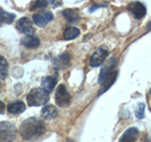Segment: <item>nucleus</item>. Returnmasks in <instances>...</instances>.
Here are the masks:
<instances>
[{
	"mask_svg": "<svg viewBox=\"0 0 151 142\" xmlns=\"http://www.w3.org/2000/svg\"><path fill=\"white\" fill-rule=\"evenodd\" d=\"M46 132L45 121L38 117H29L23 121L19 133L24 140H35Z\"/></svg>",
	"mask_w": 151,
	"mask_h": 142,
	"instance_id": "f257e3e1",
	"label": "nucleus"
},
{
	"mask_svg": "<svg viewBox=\"0 0 151 142\" xmlns=\"http://www.w3.org/2000/svg\"><path fill=\"white\" fill-rule=\"evenodd\" d=\"M48 92L44 88H33L30 90L27 97V101L29 106H41L45 105L49 101Z\"/></svg>",
	"mask_w": 151,
	"mask_h": 142,
	"instance_id": "f03ea898",
	"label": "nucleus"
},
{
	"mask_svg": "<svg viewBox=\"0 0 151 142\" xmlns=\"http://www.w3.org/2000/svg\"><path fill=\"white\" fill-rule=\"evenodd\" d=\"M16 138V129L12 123L0 122V141H12Z\"/></svg>",
	"mask_w": 151,
	"mask_h": 142,
	"instance_id": "7ed1b4c3",
	"label": "nucleus"
},
{
	"mask_svg": "<svg viewBox=\"0 0 151 142\" xmlns=\"http://www.w3.org/2000/svg\"><path fill=\"white\" fill-rule=\"evenodd\" d=\"M55 101L56 103L60 107H67L70 105L71 96L64 85L60 84L57 88L55 94Z\"/></svg>",
	"mask_w": 151,
	"mask_h": 142,
	"instance_id": "20e7f679",
	"label": "nucleus"
},
{
	"mask_svg": "<svg viewBox=\"0 0 151 142\" xmlns=\"http://www.w3.org/2000/svg\"><path fill=\"white\" fill-rule=\"evenodd\" d=\"M108 54H109L108 49H104V47H99V49H97L93 52V54L91 56V59H90V65H91L92 67L100 66L104 63V61L106 60Z\"/></svg>",
	"mask_w": 151,
	"mask_h": 142,
	"instance_id": "39448f33",
	"label": "nucleus"
},
{
	"mask_svg": "<svg viewBox=\"0 0 151 142\" xmlns=\"http://www.w3.org/2000/svg\"><path fill=\"white\" fill-rule=\"evenodd\" d=\"M53 13L51 12H42L39 13L33 14L32 16V20L35 23V25L40 27V28H44L45 27L49 22L53 20Z\"/></svg>",
	"mask_w": 151,
	"mask_h": 142,
	"instance_id": "423d86ee",
	"label": "nucleus"
},
{
	"mask_svg": "<svg viewBox=\"0 0 151 142\" xmlns=\"http://www.w3.org/2000/svg\"><path fill=\"white\" fill-rule=\"evenodd\" d=\"M127 9H129V12H131V14L136 19L144 18L146 14V8L145 7V5L141 2H132L129 4Z\"/></svg>",
	"mask_w": 151,
	"mask_h": 142,
	"instance_id": "0eeeda50",
	"label": "nucleus"
},
{
	"mask_svg": "<svg viewBox=\"0 0 151 142\" xmlns=\"http://www.w3.org/2000/svg\"><path fill=\"white\" fill-rule=\"evenodd\" d=\"M18 28L26 35H32L35 32V30L32 26L31 21L27 17H23L18 21Z\"/></svg>",
	"mask_w": 151,
	"mask_h": 142,
	"instance_id": "6e6552de",
	"label": "nucleus"
},
{
	"mask_svg": "<svg viewBox=\"0 0 151 142\" xmlns=\"http://www.w3.org/2000/svg\"><path fill=\"white\" fill-rule=\"evenodd\" d=\"M115 64H116V59L114 58V57H112V58H111L110 61H109L108 63L101 68L100 74H99V77H98V83L99 84H101L103 80H105V78L107 77V75L110 73L111 71L113 70Z\"/></svg>",
	"mask_w": 151,
	"mask_h": 142,
	"instance_id": "1a4fd4ad",
	"label": "nucleus"
},
{
	"mask_svg": "<svg viewBox=\"0 0 151 142\" xmlns=\"http://www.w3.org/2000/svg\"><path fill=\"white\" fill-rule=\"evenodd\" d=\"M116 78H117V71H113V70L111 71V72L107 75V77L105 78V80L102 82V83L100 84L102 86V89H101V91H99L98 96H100L101 94H103L104 92H106L108 89H110V87L113 83H114Z\"/></svg>",
	"mask_w": 151,
	"mask_h": 142,
	"instance_id": "9d476101",
	"label": "nucleus"
},
{
	"mask_svg": "<svg viewBox=\"0 0 151 142\" xmlns=\"http://www.w3.org/2000/svg\"><path fill=\"white\" fill-rule=\"evenodd\" d=\"M71 57L68 53H63L58 56L54 61V66L58 69H64L67 68L70 65Z\"/></svg>",
	"mask_w": 151,
	"mask_h": 142,
	"instance_id": "9b49d317",
	"label": "nucleus"
},
{
	"mask_svg": "<svg viewBox=\"0 0 151 142\" xmlns=\"http://www.w3.org/2000/svg\"><path fill=\"white\" fill-rule=\"evenodd\" d=\"M21 44L25 46L27 49H37L40 46V39L34 35H27L26 37L22 38Z\"/></svg>",
	"mask_w": 151,
	"mask_h": 142,
	"instance_id": "f8f14e48",
	"label": "nucleus"
},
{
	"mask_svg": "<svg viewBox=\"0 0 151 142\" xmlns=\"http://www.w3.org/2000/svg\"><path fill=\"white\" fill-rule=\"evenodd\" d=\"M139 136V131L136 128H129L127 129L123 135L120 137V141L122 142H127V141H135Z\"/></svg>",
	"mask_w": 151,
	"mask_h": 142,
	"instance_id": "ddd939ff",
	"label": "nucleus"
},
{
	"mask_svg": "<svg viewBox=\"0 0 151 142\" xmlns=\"http://www.w3.org/2000/svg\"><path fill=\"white\" fill-rule=\"evenodd\" d=\"M42 117L45 120H52L58 116V109L54 105H46L42 109Z\"/></svg>",
	"mask_w": 151,
	"mask_h": 142,
	"instance_id": "4468645a",
	"label": "nucleus"
},
{
	"mask_svg": "<svg viewBox=\"0 0 151 142\" xmlns=\"http://www.w3.org/2000/svg\"><path fill=\"white\" fill-rule=\"evenodd\" d=\"M26 110V105L23 101H14L8 105V112L11 114H21Z\"/></svg>",
	"mask_w": 151,
	"mask_h": 142,
	"instance_id": "2eb2a0df",
	"label": "nucleus"
},
{
	"mask_svg": "<svg viewBox=\"0 0 151 142\" xmlns=\"http://www.w3.org/2000/svg\"><path fill=\"white\" fill-rule=\"evenodd\" d=\"M56 83H57V80L55 78L51 77V76H47V77L42 78L41 85L45 91H47L48 93H51L52 91H53Z\"/></svg>",
	"mask_w": 151,
	"mask_h": 142,
	"instance_id": "dca6fc26",
	"label": "nucleus"
},
{
	"mask_svg": "<svg viewBox=\"0 0 151 142\" xmlns=\"http://www.w3.org/2000/svg\"><path fill=\"white\" fill-rule=\"evenodd\" d=\"M63 17L70 23H74L76 21L78 20L79 15H78V12L76 11L73 9H66L64 11H63Z\"/></svg>",
	"mask_w": 151,
	"mask_h": 142,
	"instance_id": "f3484780",
	"label": "nucleus"
},
{
	"mask_svg": "<svg viewBox=\"0 0 151 142\" xmlns=\"http://www.w3.org/2000/svg\"><path fill=\"white\" fill-rule=\"evenodd\" d=\"M80 34V30L75 27H67L63 31V38L65 40H73Z\"/></svg>",
	"mask_w": 151,
	"mask_h": 142,
	"instance_id": "a211bd4d",
	"label": "nucleus"
},
{
	"mask_svg": "<svg viewBox=\"0 0 151 142\" xmlns=\"http://www.w3.org/2000/svg\"><path fill=\"white\" fill-rule=\"evenodd\" d=\"M9 71V64L4 57L0 56V80L6 79Z\"/></svg>",
	"mask_w": 151,
	"mask_h": 142,
	"instance_id": "6ab92c4d",
	"label": "nucleus"
},
{
	"mask_svg": "<svg viewBox=\"0 0 151 142\" xmlns=\"http://www.w3.org/2000/svg\"><path fill=\"white\" fill-rule=\"evenodd\" d=\"M0 17H1L3 23L12 24L14 19H15V14L9 12H5L4 9H0Z\"/></svg>",
	"mask_w": 151,
	"mask_h": 142,
	"instance_id": "aec40b11",
	"label": "nucleus"
},
{
	"mask_svg": "<svg viewBox=\"0 0 151 142\" xmlns=\"http://www.w3.org/2000/svg\"><path fill=\"white\" fill-rule=\"evenodd\" d=\"M145 106L144 103H140L138 107H137L136 109V117L137 118H140V120H142V118H144L145 117Z\"/></svg>",
	"mask_w": 151,
	"mask_h": 142,
	"instance_id": "412c9836",
	"label": "nucleus"
},
{
	"mask_svg": "<svg viewBox=\"0 0 151 142\" xmlns=\"http://www.w3.org/2000/svg\"><path fill=\"white\" fill-rule=\"evenodd\" d=\"M48 0H37V1L33 4L32 9H44L47 7L48 5Z\"/></svg>",
	"mask_w": 151,
	"mask_h": 142,
	"instance_id": "4be33fe9",
	"label": "nucleus"
},
{
	"mask_svg": "<svg viewBox=\"0 0 151 142\" xmlns=\"http://www.w3.org/2000/svg\"><path fill=\"white\" fill-rule=\"evenodd\" d=\"M48 3L49 5H51L52 8H58L60 6H61V4H63V1L61 0H48Z\"/></svg>",
	"mask_w": 151,
	"mask_h": 142,
	"instance_id": "5701e85b",
	"label": "nucleus"
},
{
	"mask_svg": "<svg viewBox=\"0 0 151 142\" xmlns=\"http://www.w3.org/2000/svg\"><path fill=\"white\" fill-rule=\"evenodd\" d=\"M102 7H106V6H105V5H97V6H96V5H93V6H91L89 8V12H93L96 11V9H97L99 8H102Z\"/></svg>",
	"mask_w": 151,
	"mask_h": 142,
	"instance_id": "b1692460",
	"label": "nucleus"
},
{
	"mask_svg": "<svg viewBox=\"0 0 151 142\" xmlns=\"http://www.w3.org/2000/svg\"><path fill=\"white\" fill-rule=\"evenodd\" d=\"M4 112H5V104L0 101V114H4Z\"/></svg>",
	"mask_w": 151,
	"mask_h": 142,
	"instance_id": "393cba45",
	"label": "nucleus"
},
{
	"mask_svg": "<svg viewBox=\"0 0 151 142\" xmlns=\"http://www.w3.org/2000/svg\"><path fill=\"white\" fill-rule=\"evenodd\" d=\"M147 28H149V30H150V28H151V22H149V23L147 24Z\"/></svg>",
	"mask_w": 151,
	"mask_h": 142,
	"instance_id": "a878e982",
	"label": "nucleus"
},
{
	"mask_svg": "<svg viewBox=\"0 0 151 142\" xmlns=\"http://www.w3.org/2000/svg\"><path fill=\"white\" fill-rule=\"evenodd\" d=\"M1 88H2V83L0 82V92H1Z\"/></svg>",
	"mask_w": 151,
	"mask_h": 142,
	"instance_id": "bb28decb",
	"label": "nucleus"
},
{
	"mask_svg": "<svg viewBox=\"0 0 151 142\" xmlns=\"http://www.w3.org/2000/svg\"><path fill=\"white\" fill-rule=\"evenodd\" d=\"M2 23H3V22H2V19H1V17H0V26L2 25Z\"/></svg>",
	"mask_w": 151,
	"mask_h": 142,
	"instance_id": "cd10ccee",
	"label": "nucleus"
},
{
	"mask_svg": "<svg viewBox=\"0 0 151 142\" xmlns=\"http://www.w3.org/2000/svg\"><path fill=\"white\" fill-rule=\"evenodd\" d=\"M150 95H151V88H150Z\"/></svg>",
	"mask_w": 151,
	"mask_h": 142,
	"instance_id": "c85d7f7f",
	"label": "nucleus"
}]
</instances>
